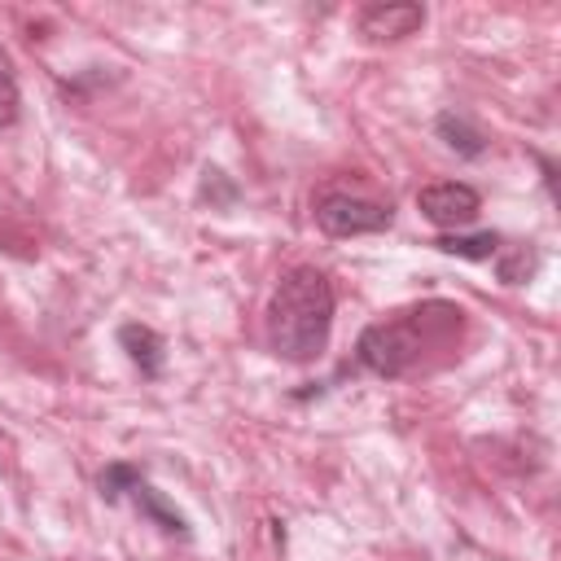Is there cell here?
<instances>
[{"mask_svg":"<svg viewBox=\"0 0 561 561\" xmlns=\"http://www.w3.org/2000/svg\"><path fill=\"white\" fill-rule=\"evenodd\" d=\"M333 329V285L316 267H289L267 302V346L289 364L324 355Z\"/></svg>","mask_w":561,"mask_h":561,"instance_id":"cell-1","label":"cell"},{"mask_svg":"<svg viewBox=\"0 0 561 561\" xmlns=\"http://www.w3.org/2000/svg\"><path fill=\"white\" fill-rule=\"evenodd\" d=\"M18 114H22V88H18V75H13L9 53L0 48V127H13Z\"/></svg>","mask_w":561,"mask_h":561,"instance_id":"cell-11","label":"cell"},{"mask_svg":"<svg viewBox=\"0 0 561 561\" xmlns=\"http://www.w3.org/2000/svg\"><path fill=\"white\" fill-rule=\"evenodd\" d=\"M131 500H136L140 517H149L158 530H167V535H175V539H188V535H193V530H188V522H184V517H180V513H175V508L162 500V491H153L145 478L131 486Z\"/></svg>","mask_w":561,"mask_h":561,"instance_id":"cell-8","label":"cell"},{"mask_svg":"<svg viewBox=\"0 0 561 561\" xmlns=\"http://www.w3.org/2000/svg\"><path fill=\"white\" fill-rule=\"evenodd\" d=\"M145 478V469L140 465H131V460H114V465H105L101 469V478H96V486H101V500L105 504H118L123 495H131V486Z\"/></svg>","mask_w":561,"mask_h":561,"instance_id":"cell-9","label":"cell"},{"mask_svg":"<svg viewBox=\"0 0 561 561\" xmlns=\"http://www.w3.org/2000/svg\"><path fill=\"white\" fill-rule=\"evenodd\" d=\"M421 355V337L408 320H381L368 324L355 342V359L377 377H403Z\"/></svg>","mask_w":561,"mask_h":561,"instance_id":"cell-2","label":"cell"},{"mask_svg":"<svg viewBox=\"0 0 561 561\" xmlns=\"http://www.w3.org/2000/svg\"><path fill=\"white\" fill-rule=\"evenodd\" d=\"M434 245H438L443 254H456V259H495L500 237H495V232H473V237L451 232V237H438Z\"/></svg>","mask_w":561,"mask_h":561,"instance_id":"cell-10","label":"cell"},{"mask_svg":"<svg viewBox=\"0 0 561 561\" xmlns=\"http://www.w3.org/2000/svg\"><path fill=\"white\" fill-rule=\"evenodd\" d=\"M416 206L421 215L434 224V228H465L478 219L482 210V197L473 184H460V180H443V184H425L416 193Z\"/></svg>","mask_w":561,"mask_h":561,"instance_id":"cell-4","label":"cell"},{"mask_svg":"<svg viewBox=\"0 0 561 561\" xmlns=\"http://www.w3.org/2000/svg\"><path fill=\"white\" fill-rule=\"evenodd\" d=\"M118 346H123L127 359L140 368V377H162L167 342H162L158 329H149V324H123V329H118Z\"/></svg>","mask_w":561,"mask_h":561,"instance_id":"cell-6","label":"cell"},{"mask_svg":"<svg viewBox=\"0 0 561 561\" xmlns=\"http://www.w3.org/2000/svg\"><path fill=\"white\" fill-rule=\"evenodd\" d=\"M530 272H535V254H526V250H517L508 263H500V280L504 285H522Z\"/></svg>","mask_w":561,"mask_h":561,"instance_id":"cell-13","label":"cell"},{"mask_svg":"<svg viewBox=\"0 0 561 561\" xmlns=\"http://www.w3.org/2000/svg\"><path fill=\"white\" fill-rule=\"evenodd\" d=\"M425 26V9L412 0H386V4H368L359 13V35L373 44H390V39H408Z\"/></svg>","mask_w":561,"mask_h":561,"instance_id":"cell-5","label":"cell"},{"mask_svg":"<svg viewBox=\"0 0 561 561\" xmlns=\"http://www.w3.org/2000/svg\"><path fill=\"white\" fill-rule=\"evenodd\" d=\"M316 224L329 237H364V232L390 228L394 224V206L359 197V193H320L316 197Z\"/></svg>","mask_w":561,"mask_h":561,"instance_id":"cell-3","label":"cell"},{"mask_svg":"<svg viewBox=\"0 0 561 561\" xmlns=\"http://www.w3.org/2000/svg\"><path fill=\"white\" fill-rule=\"evenodd\" d=\"M202 197H206L210 206H232V202H237V184H232L219 167H206V171H202Z\"/></svg>","mask_w":561,"mask_h":561,"instance_id":"cell-12","label":"cell"},{"mask_svg":"<svg viewBox=\"0 0 561 561\" xmlns=\"http://www.w3.org/2000/svg\"><path fill=\"white\" fill-rule=\"evenodd\" d=\"M434 131H438L443 145L456 149L460 158H482V153H486V136H482V127L469 123L460 110H443V114L434 118Z\"/></svg>","mask_w":561,"mask_h":561,"instance_id":"cell-7","label":"cell"}]
</instances>
